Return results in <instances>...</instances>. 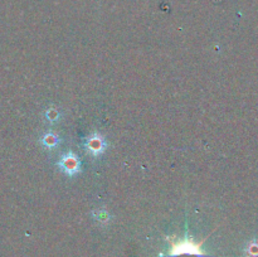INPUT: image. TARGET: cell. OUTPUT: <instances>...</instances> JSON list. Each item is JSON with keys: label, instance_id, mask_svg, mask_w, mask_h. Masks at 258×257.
<instances>
[{"label": "cell", "instance_id": "cell-1", "mask_svg": "<svg viewBox=\"0 0 258 257\" xmlns=\"http://www.w3.org/2000/svg\"><path fill=\"white\" fill-rule=\"evenodd\" d=\"M170 242V252L168 257H208L202 252L201 243H197L191 238L178 239L169 238Z\"/></svg>", "mask_w": 258, "mask_h": 257}, {"label": "cell", "instance_id": "cell-2", "mask_svg": "<svg viewBox=\"0 0 258 257\" xmlns=\"http://www.w3.org/2000/svg\"><path fill=\"white\" fill-rule=\"evenodd\" d=\"M59 166L68 174V175H75L80 170V163H78V158L73 154H66L59 161Z\"/></svg>", "mask_w": 258, "mask_h": 257}, {"label": "cell", "instance_id": "cell-3", "mask_svg": "<svg viewBox=\"0 0 258 257\" xmlns=\"http://www.w3.org/2000/svg\"><path fill=\"white\" fill-rule=\"evenodd\" d=\"M105 146H106L105 141H103V139L101 138L100 135H93L92 138L88 140V144H87L88 150H90L93 155H98V154L102 153Z\"/></svg>", "mask_w": 258, "mask_h": 257}, {"label": "cell", "instance_id": "cell-4", "mask_svg": "<svg viewBox=\"0 0 258 257\" xmlns=\"http://www.w3.org/2000/svg\"><path fill=\"white\" fill-rule=\"evenodd\" d=\"M57 141H58V139L55 138V136H53L52 134H48V135H45L44 138H43V143H44L47 146H49V148L50 146L54 145Z\"/></svg>", "mask_w": 258, "mask_h": 257}]
</instances>
